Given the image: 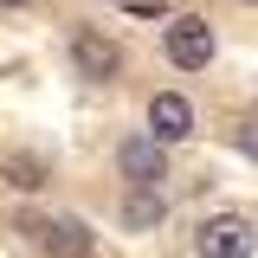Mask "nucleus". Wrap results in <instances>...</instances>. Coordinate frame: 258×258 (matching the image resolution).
Listing matches in <instances>:
<instances>
[{"label":"nucleus","instance_id":"obj_3","mask_svg":"<svg viewBox=\"0 0 258 258\" xmlns=\"http://www.w3.org/2000/svg\"><path fill=\"white\" fill-rule=\"evenodd\" d=\"M116 168H123L136 187H155V181H168V142H155V136H129L123 149H116Z\"/></svg>","mask_w":258,"mask_h":258},{"label":"nucleus","instance_id":"obj_6","mask_svg":"<svg viewBox=\"0 0 258 258\" xmlns=\"http://www.w3.org/2000/svg\"><path fill=\"white\" fill-rule=\"evenodd\" d=\"M39 245L52 258H91V226L84 220H45L39 226Z\"/></svg>","mask_w":258,"mask_h":258},{"label":"nucleus","instance_id":"obj_9","mask_svg":"<svg viewBox=\"0 0 258 258\" xmlns=\"http://www.w3.org/2000/svg\"><path fill=\"white\" fill-rule=\"evenodd\" d=\"M232 142H239V155H252V161H258V110H252V116H239Z\"/></svg>","mask_w":258,"mask_h":258},{"label":"nucleus","instance_id":"obj_4","mask_svg":"<svg viewBox=\"0 0 258 258\" xmlns=\"http://www.w3.org/2000/svg\"><path fill=\"white\" fill-rule=\"evenodd\" d=\"M252 239H258V232H252L245 220L220 213V220H207L200 232H194V252H200V258H245V252H252Z\"/></svg>","mask_w":258,"mask_h":258},{"label":"nucleus","instance_id":"obj_2","mask_svg":"<svg viewBox=\"0 0 258 258\" xmlns=\"http://www.w3.org/2000/svg\"><path fill=\"white\" fill-rule=\"evenodd\" d=\"M168 64H181V71H207V64H213V26L194 20V13H181V20L168 26Z\"/></svg>","mask_w":258,"mask_h":258},{"label":"nucleus","instance_id":"obj_10","mask_svg":"<svg viewBox=\"0 0 258 258\" xmlns=\"http://www.w3.org/2000/svg\"><path fill=\"white\" fill-rule=\"evenodd\" d=\"M0 7H26V0H0Z\"/></svg>","mask_w":258,"mask_h":258},{"label":"nucleus","instance_id":"obj_1","mask_svg":"<svg viewBox=\"0 0 258 258\" xmlns=\"http://www.w3.org/2000/svg\"><path fill=\"white\" fill-rule=\"evenodd\" d=\"M71 64H78V78L110 84V78L123 71V52H116V39H103L97 26H78V32H71Z\"/></svg>","mask_w":258,"mask_h":258},{"label":"nucleus","instance_id":"obj_8","mask_svg":"<svg viewBox=\"0 0 258 258\" xmlns=\"http://www.w3.org/2000/svg\"><path fill=\"white\" fill-rule=\"evenodd\" d=\"M7 174H13L20 187H39V181H45V161H32V155H20V161H7Z\"/></svg>","mask_w":258,"mask_h":258},{"label":"nucleus","instance_id":"obj_5","mask_svg":"<svg viewBox=\"0 0 258 258\" xmlns=\"http://www.w3.org/2000/svg\"><path fill=\"white\" fill-rule=\"evenodd\" d=\"M149 136L155 142H187L194 136V103L181 91H155L149 97Z\"/></svg>","mask_w":258,"mask_h":258},{"label":"nucleus","instance_id":"obj_7","mask_svg":"<svg viewBox=\"0 0 258 258\" xmlns=\"http://www.w3.org/2000/svg\"><path fill=\"white\" fill-rule=\"evenodd\" d=\"M161 213H168V207L155 200V187H136V194L123 200V226H129V232H149V226H161Z\"/></svg>","mask_w":258,"mask_h":258}]
</instances>
